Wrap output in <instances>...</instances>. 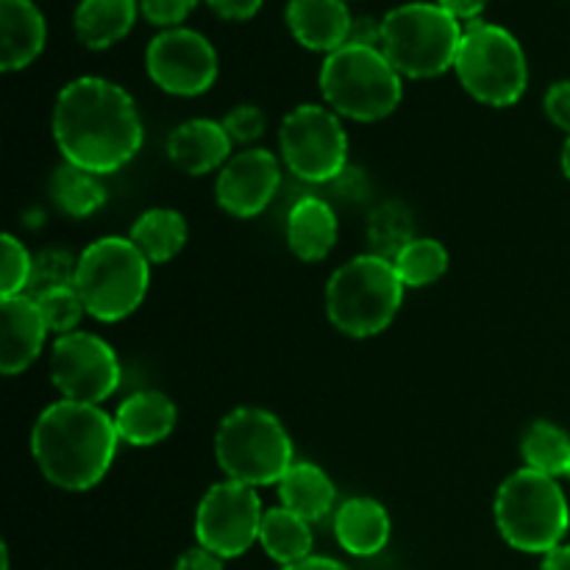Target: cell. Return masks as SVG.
Listing matches in <instances>:
<instances>
[{"mask_svg": "<svg viewBox=\"0 0 570 570\" xmlns=\"http://www.w3.org/2000/svg\"><path fill=\"white\" fill-rule=\"evenodd\" d=\"M278 142L284 165L304 181H334L348 167V137L337 111L326 106L304 104L289 111L278 131Z\"/></svg>", "mask_w": 570, "mask_h": 570, "instance_id": "10", "label": "cell"}, {"mask_svg": "<svg viewBox=\"0 0 570 570\" xmlns=\"http://www.w3.org/2000/svg\"><path fill=\"white\" fill-rule=\"evenodd\" d=\"M262 518L265 512L256 490L228 479L209 488V493L200 499L195 512V538L198 546L220 560H234L259 540Z\"/></svg>", "mask_w": 570, "mask_h": 570, "instance_id": "11", "label": "cell"}, {"mask_svg": "<svg viewBox=\"0 0 570 570\" xmlns=\"http://www.w3.org/2000/svg\"><path fill=\"white\" fill-rule=\"evenodd\" d=\"M287 26L304 48L334 53L348 45L354 17L345 0H289Z\"/></svg>", "mask_w": 570, "mask_h": 570, "instance_id": "16", "label": "cell"}, {"mask_svg": "<svg viewBox=\"0 0 570 570\" xmlns=\"http://www.w3.org/2000/svg\"><path fill=\"white\" fill-rule=\"evenodd\" d=\"M3 334H0V371L3 376L26 371L39 356L45 345V334L50 332L42 309L31 295H11L0 304Z\"/></svg>", "mask_w": 570, "mask_h": 570, "instance_id": "15", "label": "cell"}, {"mask_svg": "<svg viewBox=\"0 0 570 570\" xmlns=\"http://www.w3.org/2000/svg\"><path fill=\"white\" fill-rule=\"evenodd\" d=\"M195 6L198 0H139V11L161 28H181Z\"/></svg>", "mask_w": 570, "mask_h": 570, "instance_id": "34", "label": "cell"}, {"mask_svg": "<svg viewBox=\"0 0 570 570\" xmlns=\"http://www.w3.org/2000/svg\"><path fill=\"white\" fill-rule=\"evenodd\" d=\"M495 527L512 549L527 554H549L562 546L570 510L557 479L529 468L512 473L495 493Z\"/></svg>", "mask_w": 570, "mask_h": 570, "instance_id": "5", "label": "cell"}, {"mask_svg": "<svg viewBox=\"0 0 570 570\" xmlns=\"http://www.w3.org/2000/svg\"><path fill=\"white\" fill-rule=\"evenodd\" d=\"M278 495H282L284 510L312 523L328 515L334 499H337V490L323 468L312 465V462H295L278 482Z\"/></svg>", "mask_w": 570, "mask_h": 570, "instance_id": "23", "label": "cell"}, {"mask_svg": "<svg viewBox=\"0 0 570 570\" xmlns=\"http://www.w3.org/2000/svg\"><path fill=\"white\" fill-rule=\"evenodd\" d=\"M562 173H566L568 181H570V134L566 139V148H562Z\"/></svg>", "mask_w": 570, "mask_h": 570, "instance_id": "42", "label": "cell"}, {"mask_svg": "<svg viewBox=\"0 0 570 570\" xmlns=\"http://www.w3.org/2000/svg\"><path fill=\"white\" fill-rule=\"evenodd\" d=\"M150 81L170 95L195 98L217 78V53L209 39L189 28H167L150 39L145 53Z\"/></svg>", "mask_w": 570, "mask_h": 570, "instance_id": "13", "label": "cell"}, {"mask_svg": "<svg viewBox=\"0 0 570 570\" xmlns=\"http://www.w3.org/2000/svg\"><path fill=\"white\" fill-rule=\"evenodd\" d=\"M568 479H570V468H568Z\"/></svg>", "mask_w": 570, "mask_h": 570, "instance_id": "43", "label": "cell"}, {"mask_svg": "<svg viewBox=\"0 0 570 570\" xmlns=\"http://www.w3.org/2000/svg\"><path fill=\"white\" fill-rule=\"evenodd\" d=\"M76 271H78V259H72L67 250H39L33 256V267H31V282H28V293L39 295L45 289H56V287H76Z\"/></svg>", "mask_w": 570, "mask_h": 570, "instance_id": "31", "label": "cell"}, {"mask_svg": "<svg viewBox=\"0 0 570 570\" xmlns=\"http://www.w3.org/2000/svg\"><path fill=\"white\" fill-rule=\"evenodd\" d=\"M265 111L259 109V106H237V109L228 111L226 117H223V128L228 131V137H232V142H254V139H259L262 134H265Z\"/></svg>", "mask_w": 570, "mask_h": 570, "instance_id": "33", "label": "cell"}, {"mask_svg": "<svg viewBox=\"0 0 570 570\" xmlns=\"http://www.w3.org/2000/svg\"><path fill=\"white\" fill-rule=\"evenodd\" d=\"M115 417L100 406L56 401L39 415L31 434V451L39 471L50 484L70 493L95 488L115 462Z\"/></svg>", "mask_w": 570, "mask_h": 570, "instance_id": "2", "label": "cell"}, {"mask_svg": "<svg viewBox=\"0 0 570 570\" xmlns=\"http://www.w3.org/2000/svg\"><path fill=\"white\" fill-rule=\"evenodd\" d=\"M3 256H0V295L11 298V295H26L28 282H31L33 256L22 248V243L11 234H3Z\"/></svg>", "mask_w": 570, "mask_h": 570, "instance_id": "32", "label": "cell"}, {"mask_svg": "<svg viewBox=\"0 0 570 570\" xmlns=\"http://www.w3.org/2000/svg\"><path fill=\"white\" fill-rule=\"evenodd\" d=\"M50 198L65 215L89 217L106 204V187L95 173L65 161L50 178Z\"/></svg>", "mask_w": 570, "mask_h": 570, "instance_id": "26", "label": "cell"}, {"mask_svg": "<svg viewBox=\"0 0 570 570\" xmlns=\"http://www.w3.org/2000/svg\"><path fill=\"white\" fill-rule=\"evenodd\" d=\"M259 543L271 560L278 566H295L312 557V529L309 521L298 518L284 507H273L265 512L259 529Z\"/></svg>", "mask_w": 570, "mask_h": 570, "instance_id": "24", "label": "cell"}, {"mask_svg": "<svg viewBox=\"0 0 570 570\" xmlns=\"http://www.w3.org/2000/svg\"><path fill=\"white\" fill-rule=\"evenodd\" d=\"M232 137L215 120H187L167 139V156L187 176H206L232 156Z\"/></svg>", "mask_w": 570, "mask_h": 570, "instance_id": "17", "label": "cell"}, {"mask_svg": "<svg viewBox=\"0 0 570 570\" xmlns=\"http://www.w3.org/2000/svg\"><path fill=\"white\" fill-rule=\"evenodd\" d=\"M438 3L443 6L451 17H456V20L473 22L479 14H482L484 6H488L490 0H438Z\"/></svg>", "mask_w": 570, "mask_h": 570, "instance_id": "39", "label": "cell"}, {"mask_svg": "<svg viewBox=\"0 0 570 570\" xmlns=\"http://www.w3.org/2000/svg\"><path fill=\"white\" fill-rule=\"evenodd\" d=\"M223 20H250L262 9V0H206Z\"/></svg>", "mask_w": 570, "mask_h": 570, "instance_id": "36", "label": "cell"}, {"mask_svg": "<svg viewBox=\"0 0 570 570\" xmlns=\"http://www.w3.org/2000/svg\"><path fill=\"white\" fill-rule=\"evenodd\" d=\"M404 304V282L390 259L362 254L345 262L326 287V315L348 337L384 332Z\"/></svg>", "mask_w": 570, "mask_h": 570, "instance_id": "3", "label": "cell"}, {"mask_svg": "<svg viewBox=\"0 0 570 570\" xmlns=\"http://www.w3.org/2000/svg\"><path fill=\"white\" fill-rule=\"evenodd\" d=\"M128 239L150 265H165L187 243V220L173 209H150L139 215Z\"/></svg>", "mask_w": 570, "mask_h": 570, "instance_id": "25", "label": "cell"}, {"mask_svg": "<svg viewBox=\"0 0 570 570\" xmlns=\"http://www.w3.org/2000/svg\"><path fill=\"white\" fill-rule=\"evenodd\" d=\"M50 379L65 401L98 406L120 387V362L106 340L72 332L56 340L50 354Z\"/></svg>", "mask_w": 570, "mask_h": 570, "instance_id": "12", "label": "cell"}, {"mask_svg": "<svg viewBox=\"0 0 570 570\" xmlns=\"http://www.w3.org/2000/svg\"><path fill=\"white\" fill-rule=\"evenodd\" d=\"M176 570H223V560L204 546H198V549L184 551L181 560L176 562Z\"/></svg>", "mask_w": 570, "mask_h": 570, "instance_id": "38", "label": "cell"}, {"mask_svg": "<svg viewBox=\"0 0 570 570\" xmlns=\"http://www.w3.org/2000/svg\"><path fill=\"white\" fill-rule=\"evenodd\" d=\"M287 243L298 259L321 262L337 245V215L332 206L315 195H304L289 209Z\"/></svg>", "mask_w": 570, "mask_h": 570, "instance_id": "20", "label": "cell"}, {"mask_svg": "<svg viewBox=\"0 0 570 570\" xmlns=\"http://www.w3.org/2000/svg\"><path fill=\"white\" fill-rule=\"evenodd\" d=\"M282 184V167L271 150H245L232 156L217 176V204L234 217H256L276 195Z\"/></svg>", "mask_w": 570, "mask_h": 570, "instance_id": "14", "label": "cell"}, {"mask_svg": "<svg viewBox=\"0 0 570 570\" xmlns=\"http://www.w3.org/2000/svg\"><path fill=\"white\" fill-rule=\"evenodd\" d=\"M321 89L337 115L360 122H376L393 115L404 98L401 72L382 48L343 45L321 67Z\"/></svg>", "mask_w": 570, "mask_h": 570, "instance_id": "4", "label": "cell"}, {"mask_svg": "<svg viewBox=\"0 0 570 570\" xmlns=\"http://www.w3.org/2000/svg\"><path fill=\"white\" fill-rule=\"evenodd\" d=\"M332 184H337L340 195H343L345 200H365V193H367L365 173L356 170V167H345Z\"/></svg>", "mask_w": 570, "mask_h": 570, "instance_id": "37", "label": "cell"}, {"mask_svg": "<svg viewBox=\"0 0 570 570\" xmlns=\"http://www.w3.org/2000/svg\"><path fill=\"white\" fill-rule=\"evenodd\" d=\"M523 462L529 471L546 473V476H568L570 468V438L560 426L549 421H538L527 429L521 443Z\"/></svg>", "mask_w": 570, "mask_h": 570, "instance_id": "27", "label": "cell"}, {"mask_svg": "<svg viewBox=\"0 0 570 570\" xmlns=\"http://www.w3.org/2000/svg\"><path fill=\"white\" fill-rule=\"evenodd\" d=\"M48 26L31 0H0V67L6 72L31 65L45 48Z\"/></svg>", "mask_w": 570, "mask_h": 570, "instance_id": "18", "label": "cell"}, {"mask_svg": "<svg viewBox=\"0 0 570 570\" xmlns=\"http://www.w3.org/2000/svg\"><path fill=\"white\" fill-rule=\"evenodd\" d=\"M546 115L557 128L570 134V81H557L554 87L546 92Z\"/></svg>", "mask_w": 570, "mask_h": 570, "instance_id": "35", "label": "cell"}, {"mask_svg": "<svg viewBox=\"0 0 570 570\" xmlns=\"http://www.w3.org/2000/svg\"><path fill=\"white\" fill-rule=\"evenodd\" d=\"M31 298L37 301V306L42 309V317H45V323H48L50 332H56L59 337L76 332V326L81 323L83 312H87V306H83L81 295H78L76 287L45 289V293L31 295Z\"/></svg>", "mask_w": 570, "mask_h": 570, "instance_id": "30", "label": "cell"}, {"mask_svg": "<svg viewBox=\"0 0 570 570\" xmlns=\"http://www.w3.org/2000/svg\"><path fill=\"white\" fill-rule=\"evenodd\" d=\"M53 137L65 161L109 176L142 148V120L131 95L98 76L67 83L53 106Z\"/></svg>", "mask_w": 570, "mask_h": 570, "instance_id": "1", "label": "cell"}, {"mask_svg": "<svg viewBox=\"0 0 570 570\" xmlns=\"http://www.w3.org/2000/svg\"><path fill=\"white\" fill-rule=\"evenodd\" d=\"M460 42V20L440 3H404L382 20V50L401 76H443L454 67Z\"/></svg>", "mask_w": 570, "mask_h": 570, "instance_id": "8", "label": "cell"}, {"mask_svg": "<svg viewBox=\"0 0 570 570\" xmlns=\"http://www.w3.org/2000/svg\"><path fill=\"white\" fill-rule=\"evenodd\" d=\"M282 570H348L343 562L332 560V557H309L304 562H295V566H287Z\"/></svg>", "mask_w": 570, "mask_h": 570, "instance_id": "40", "label": "cell"}, {"mask_svg": "<svg viewBox=\"0 0 570 570\" xmlns=\"http://www.w3.org/2000/svg\"><path fill=\"white\" fill-rule=\"evenodd\" d=\"M540 570H570V546H557L543 557Z\"/></svg>", "mask_w": 570, "mask_h": 570, "instance_id": "41", "label": "cell"}, {"mask_svg": "<svg viewBox=\"0 0 570 570\" xmlns=\"http://www.w3.org/2000/svg\"><path fill=\"white\" fill-rule=\"evenodd\" d=\"M150 282V262L128 237L95 239L78 256L76 289L95 321L115 323L139 309Z\"/></svg>", "mask_w": 570, "mask_h": 570, "instance_id": "7", "label": "cell"}, {"mask_svg": "<svg viewBox=\"0 0 570 570\" xmlns=\"http://www.w3.org/2000/svg\"><path fill=\"white\" fill-rule=\"evenodd\" d=\"M454 70L468 95L488 106H512L529 83L527 56L507 28L473 20L462 31Z\"/></svg>", "mask_w": 570, "mask_h": 570, "instance_id": "9", "label": "cell"}, {"mask_svg": "<svg viewBox=\"0 0 570 570\" xmlns=\"http://www.w3.org/2000/svg\"><path fill=\"white\" fill-rule=\"evenodd\" d=\"M139 14L137 0H81L72 17V28L81 45L92 50L111 48L128 37Z\"/></svg>", "mask_w": 570, "mask_h": 570, "instance_id": "22", "label": "cell"}, {"mask_svg": "<svg viewBox=\"0 0 570 570\" xmlns=\"http://www.w3.org/2000/svg\"><path fill=\"white\" fill-rule=\"evenodd\" d=\"M334 534L348 554L373 557L387 546L390 515L379 501L351 499L337 510Z\"/></svg>", "mask_w": 570, "mask_h": 570, "instance_id": "21", "label": "cell"}, {"mask_svg": "<svg viewBox=\"0 0 570 570\" xmlns=\"http://www.w3.org/2000/svg\"><path fill=\"white\" fill-rule=\"evenodd\" d=\"M117 434L128 445H156L176 429V406L165 393L142 390V393L128 395L115 415Z\"/></svg>", "mask_w": 570, "mask_h": 570, "instance_id": "19", "label": "cell"}, {"mask_svg": "<svg viewBox=\"0 0 570 570\" xmlns=\"http://www.w3.org/2000/svg\"><path fill=\"white\" fill-rule=\"evenodd\" d=\"M404 287H429L449 271V250L432 237H415L393 259Z\"/></svg>", "mask_w": 570, "mask_h": 570, "instance_id": "29", "label": "cell"}, {"mask_svg": "<svg viewBox=\"0 0 570 570\" xmlns=\"http://www.w3.org/2000/svg\"><path fill=\"white\" fill-rule=\"evenodd\" d=\"M215 456L228 479L250 488L278 484L295 465L287 429L276 415L256 406H239L223 417L215 434Z\"/></svg>", "mask_w": 570, "mask_h": 570, "instance_id": "6", "label": "cell"}, {"mask_svg": "<svg viewBox=\"0 0 570 570\" xmlns=\"http://www.w3.org/2000/svg\"><path fill=\"white\" fill-rule=\"evenodd\" d=\"M412 239H415V217H412L410 206L401 204V200H387L379 209H373L371 223H367L371 254L393 262Z\"/></svg>", "mask_w": 570, "mask_h": 570, "instance_id": "28", "label": "cell"}]
</instances>
